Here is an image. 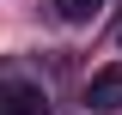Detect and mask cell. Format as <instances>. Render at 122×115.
Here are the masks:
<instances>
[{
	"instance_id": "cell-3",
	"label": "cell",
	"mask_w": 122,
	"mask_h": 115,
	"mask_svg": "<svg viewBox=\"0 0 122 115\" xmlns=\"http://www.w3.org/2000/svg\"><path fill=\"white\" fill-rule=\"evenodd\" d=\"M98 6H104V0H55V12L67 18V24H92V18H98Z\"/></svg>"
},
{
	"instance_id": "cell-2",
	"label": "cell",
	"mask_w": 122,
	"mask_h": 115,
	"mask_svg": "<svg viewBox=\"0 0 122 115\" xmlns=\"http://www.w3.org/2000/svg\"><path fill=\"white\" fill-rule=\"evenodd\" d=\"M0 115H49V97L25 79H0Z\"/></svg>"
},
{
	"instance_id": "cell-1",
	"label": "cell",
	"mask_w": 122,
	"mask_h": 115,
	"mask_svg": "<svg viewBox=\"0 0 122 115\" xmlns=\"http://www.w3.org/2000/svg\"><path fill=\"white\" fill-rule=\"evenodd\" d=\"M86 109H98V115H116L122 109V61L116 67H98L86 79Z\"/></svg>"
}]
</instances>
